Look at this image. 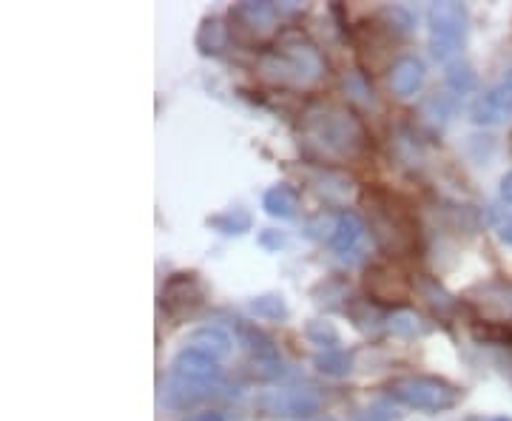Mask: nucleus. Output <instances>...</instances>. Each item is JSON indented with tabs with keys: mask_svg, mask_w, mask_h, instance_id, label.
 I'll list each match as a JSON object with an SVG mask.
<instances>
[{
	"mask_svg": "<svg viewBox=\"0 0 512 421\" xmlns=\"http://www.w3.org/2000/svg\"><path fill=\"white\" fill-rule=\"evenodd\" d=\"M259 72L265 80L285 89H311L325 77L328 63L319 52V46L305 32L285 29L259 55Z\"/></svg>",
	"mask_w": 512,
	"mask_h": 421,
	"instance_id": "obj_1",
	"label": "nucleus"
},
{
	"mask_svg": "<svg viewBox=\"0 0 512 421\" xmlns=\"http://www.w3.org/2000/svg\"><path fill=\"white\" fill-rule=\"evenodd\" d=\"M302 134L319 154L333 160H353L367 146L365 123L339 103H311L302 114Z\"/></svg>",
	"mask_w": 512,
	"mask_h": 421,
	"instance_id": "obj_2",
	"label": "nucleus"
},
{
	"mask_svg": "<svg viewBox=\"0 0 512 421\" xmlns=\"http://www.w3.org/2000/svg\"><path fill=\"white\" fill-rule=\"evenodd\" d=\"M367 220L370 231L387 254H413L419 245V222L410 214V208L399 197H393L384 188H370L365 194Z\"/></svg>",
	"mask_w": 512,
	"mask_h": 421,
	"instance_id": "obj_3",
	"label": "nucleus"
},
{
	"mask_svg": "<svg viewBox=\"0 0 512 421\" xmlns=\"http://www.w3.org/2000/svg\"><path fill=\"white\" fill-rule=\"evenodd\" d=\"M387 393L396 402L424 413H447L461 402V390L436 376H399L387 382Z\"/></svg>",
	"mask_w": 512,
	"mask_h": 421,
	"instance_id": "obj_4",
	"label": "nucleus"
},
{
	"mask_svg": "<svg viewBox=\"0 0 512 421\" xmlns=\"http://www.w3.org/2000/svg\"><path fill=\"white\" fill-rule=\"evenodd\" d=\"M427 23H430V55L439 63L453 60L467 40V9L453 0H441L427 9Z\"/></svg>",
	"mask_w": 512,
	"mask_h": 421,
	"instance_id": "obj_5",
	"label": "nucleus"
},
{
	"mask_svg": "<svg viewBox=\"0 0 512 421\" xmlns=\"http://www.w3.org/2000/svg\"><path fill=\"white\" fill-rule=\"evenodd\" d=\"M322 396L313 387H282L256 396V410L268 419H316Z\"/></svg>",
	"mask_w": 512,
	"mask_h": 421,
	"instance_id": "obj_6",
	"label": "nucleus"
},
{
	"mask_svg": "<svg viewBox=\"0 0 512 421\" xmlns=\"http://www.w3.org/2000/svg\"><path fill=\"white\" fill-rule=\"evenodd\" d=\"M234 330H237V342L248 353V365L254 370V376L274 379L282 373V356H279V348L268 333H262L256 325L242 322V319L234 322Z\"/></svg>",
	"mask_w": 512,
	"mask_h": 421,
	"instance_id": "obj_7",
	"label": "nucleus"
},
{
	"mask_svg": "<svg viewBox=\"0 0 512 421\" xmlns=\"http://www.w3.org/2000/svg\"><path fill=\"white\" fill-rule=\"evenodd\" d=\"M202 299H205V291H202L197 274L168 276V282L163 285V293H160V305H163V311L171 319L194 316L202 308Z\"/></svg>",
	"mask_w": 512,
	"mask_h": 421,
	"instance_id": "obj_8",
	"label": "nucleus"
},
{
	"mask_svg": "<svg viewBox=\"0 0 512 421\" xmlns=\"http://www.w3.org/2000/svg\"><path fill=\"white\" fill-rule=\"evenodd\" d=\"M171 376L174 379H183V382H191V385L217 390L222 382V367L217 359L205 356L200 350L183 348L174 356V362H171Z\"/></svg>",
	"mask_w": 512,
	"mask_h": 421,
	"instance_id": "obj_9",
	"label": "nucleus"
},
{
	"mask_svg": "<svg viewBox=\"0 0 512 421\" xmlns=\"http://www.w3.org/2000/svg\"><path fill=\"white\" fill-rule=\"evenodd\" d=\"M470 117L476 126H498L512 117V77L498 80L484 94H478L470 106Z\"/></svg>",
	"mask_w": 512,
	"mask_h": 421,
	"instance_id": "obj_10",
	"label": "nucleus"
},
{
	"mask_svg": "<svg viewBox=\"0 0 512 421\" xmlns=\"http://www.w3.org/2000/svg\"><path fill=\"white\" fill-rule=\"evenodd\" d=\"M365 288L373 302H399L402 305L407 302L413 285L393 265H370L365 274Z\"/></svg>",
	"mask_w": 512,
	"mask_h": 421,
	"instance_id": "obj_11",
	"label": "nucleus"
},
{
	"mask_svg": "<svg viewBox=\"0 0 512 421\" xmlns=\"http://www.w3.org/2000/svg\"><path fill=\"white\" fill-rule=\"evenodd\" d=\"M365 234L367 228L359 214H353V211H339V225H336V234L330 239L336 257L345 259V262H353V259L359 257V251H362Z\"/></svg>",
	"mask_w": 512,
	"mask_h": 421,
	"instance_id": "obj_12",
	"label": "nucleus"
},
{
	"mask_svg": "<svg viewBox=\"0 0 512 421\" xmlns=\"http://www.w3.org/2000/svg\"><path fill=\"white\" fill-rule=\"evenodd\" d=\"M387 83H390V92L396 97H416L424 86V63L416 55H402L387 74Z\"/></svg>",
	"mask_w": 512,
	"mask_h": 421,
	"instance_id": "obj_13",
	"label": "nucleus"
},
{
	"mask_svg": "<svg viewBox=\"0 0 512 421\" xmlns=\"http://www.w3.org/2000/svg\"><path fill=\"white\" fill-rule=\"evenodd\" d=\"M231 18L237 20L239 29L262 37L268 35V32H274L279 9H276L274 3H268V0H256V3L254 0H248V3H239L237 9L231 12Z\"/></svg>",
	"mask_w": 512,
	"mask_h": 421,
	"instance_id": "obj_14",
	"label": "nucleus"
},
{
	"mask_svg": "<svg viewBox=\"0 0 512 421\" xmlns=\"http://www.w3.org/2000/svg\"><path fill=\"white\" fill-rule=\"evenodd\" d=\"M185 348L191 350H200L205 356H211V359H225V356H231V350H234V336L228 333L220 325H208V328H197L191 336H188V342H185Z\"/></svg>",
	"mask_w": 512,
	"mask_h": 421,
	"instance_id": "obj_15",
	"label": "nucleus"
},
{
	"mask_svg": "<svg viewBox=\"0 0 512 421\" xmlns=\"http://www.w3.org/2000/svg\"><path fill=\"white\" fill-rule=\"evenodd\" d=\"M262 208H265L271 217H276V220H291V217L299 214V191L288 183L274 185V188L265 191Z\"/></svg>",
	"mask_w": 512,
	"mask_h": 421,
	"instance_id": "obj_16",
	"label": "nucleus"
},
{
	"mask_svg": "<svg viewBox=\"0 0 512 421\" xmlns=\"http://www.w3.org/2000/svg\"><path fill=\"white\" fill-rule=\"evenodd\" d=\"M228 46V26L220 18L202 20L200 32H197V49L202 55H222Z\"/></svg>",
	"mask_w": 512,
	"mask_h": 421,
	"instance_id": "obj_17",
	"label": "nucleus"
},
{
	"mask_svg": "<svg viewBox=\"0 0 512 421\" xmlns=\"http://www.w3.org/2000/svg\"><path fill=\"white\" fill-rule=\"evenodd\" d=\"M205 222H208V228L220 231V234H225V237H239V234L251 231L254 217H251L245 208H228V211H220V214L208 217Z\"/></svg>",
	"mask_w": 512,
	"mask_h": 421,
	"instance_id": "obj_18",
	"label": "nucleus"
},
{
	"mask_svg": "<svg viewBox=\"0 0 512 421\" xmlns=\"http://www.w3.org/2000/svg\"><path fill=\"white\" fill-rule=\"evenodd\" d=\"M421 117H424V123H427L430 129L441 131L450 123V117H453V100H450L447 94H430V97L421 103Z\"/></svg>",
	"mask_w": 512,
	"mask_h": 421,
	"instance_id": "obj_19",
	"label": "nucleus"
},
{
	"mask_svg": "<svg viewBox=\"0 0 512 421\" xmlns=\"http://www.w3.org/2000/svg\"><path fill=\"white\" fill-rule=\"evenodd\" d=\"M413 288L421 293V299H427V302H430V305H433L439 313H447L453 305H456V302H453V296L444 291L436 279H430V276H424V274L416 276V279H413Z\"/></svg>",
	"mask_w": 512,
	"mask_h": 421,
	"instance_id": "obj_20",
	"label": "nucleus"
},
{
	"mask_svg": "<svg viewBox=\"0 0 512 421\" xmlns=\"http://www.w3.org/2000/svg\"><path fill=\"white\" fill-rule=\"evenodd\" d=\"M379 26L387 35L404 37L413 32V15L404 6H384L382 12H379Z\"/></svg>",
	"mask_w": 512,
	"mask_h": 421,
	"instance_id": "obj_21",
	"label": "nucleus"
},
{
	"mask_svg": "<svg viewBox=\"0 0 512 421\" xmlns=\"http://www.w3.org/2000/svg\"><path fill=\"white\" fill-rule=\"evenodd\" d=\"M313 365H316L319 373L339 379V376H348L350 373V367H353V356H350L348 350H342V348L328 350V353H319Z\"/></svg>",
	"mask_w": 512,
	"mask_h": 421,
	"instance_id": "obj_22",
	"label": "nucleus"
},
{
	"mask_svg": "<svg viewBox=\"0 0 512 421\" xmlns=\"http://www.w3.org/2000/svg\"><path fill=\"white\" fill-rule=\"evenodd\" d=\"M305 336H308V342L316 345L319 350H339V330L333 328L330 322L325 319H313L305 325Z\"/></svg>",
	"mask_w": 512,
	"mask_h": 421,
	"instance_id": "obj_23",
	"label": "nucleus"
},
{
	"mask_svg": "<svg viewBox=\"0 0 512 421\" xmlns=\"http://www.w3.org/2000/svg\"><path fill=\"white\" fill-rule=\"evenodd\" d=\"M251 311L256 313V319H265V322H279L288 316V305L279 293H268V296H256L251 302Z\"/></svg>",
	"mask_w": 512,
	"mask_h": 421,
	"instance_id": "obj_24",
	"label": "nucleus"
},
{
	"mask_svg": "<svg viewBox=\"0 0 512 421\" xmlns=\"http://www.w3.org/2000/svg\"><path fill=\"white\" fill-rule=\"evenodd\" d=\"M444 80L456 94H470L476 89V72H473L470 63H453L444 74Z\"/></svg>",
	"mask_w": 512,
	"mask_h": 421,
	"instance_id": "obj_25",
	"label": "nucleus"
},
{
	"mask_svg": "<svg viewBox=\"0 0 512 421\" xmlns=\"http://www.w3.org/2000/svg\"><path fill=\"white\" fill-rule=\"evenodd\" d=\"M350 319L356 322V328L370 333V330L379 328V322H382V313H379V308H376L370 299H362V302L350 305Z\"/></svg>",
	"mask_w": 512,
	"mask_h": 421,
	"instance_id": "obj_26",
	"label": "nucleus"
},
{
	"mask_svg": "<svg viewBox=\"0 0 512 421\" xmlns=\"http://www.w3.org/2000/svg\"><path fill=\"white\" fill-rule=\"evenodd\" d=\"M336 225H339V211L333 214V211H322V214H316L308 225H305V234L311 239H333V234H336Z\"/></svg>",
	"mask_w": 512,
	"mask_h": 421,
	"instance_id": "obj_27",
	"label": "nucleus"
},
{
	"mask_svg": "<svg viewBox=\"0 0 512 421\" xmlns=\"http://www.w3.org/2000/svg\"><path fill=\"white\" fill-rule=\"evenodd\" d=\"M390 330L396 336H416V333H424V325L413 311H396L390 316Z\"/></svg>",
	"mask_w": 512,
	"mask_h": 421,
	"instance_id": "obj_28",
	"label": "nucleus"
},
{
	"mask_svg": "<svg viewBox=\"0 0 512 421\" xmlns=\"http://www.w3.org/2000/svg\"><path fill=\"white\" fill-rule=\"evenodd\" d=\"M345 92L353 94V97H359V100H365V103H373V92L365 86V80L359 77V74H353L350 80H345Z\"/></svg>",
	"mask_w": 512,
	"mask_h": 421,
	"instance_id": "obj_29",
	"label": "nucleus"
},
{
	"mask_svg": "<svg viewBox=\"0 0 512 421\" xmlns=\"http://www.w3.org/2000/svg\"><path fill=\"white\" fill-rule=\"evenodd\" d=\"M259 242H262L265 248H276V251H279V248L285 245V237H282L279 231H265V234L259 237Z\"/></svg>",
	"mask_w": 512,
	"mask_h": 421,
	"instance_id": "obj_30",
	"label": "nucleus"
},
{
	"mask_svg": "<svg viewBox=\"0 0 512 421\" xmlns=\"http://www.w3.org/2000/svg\"><path fill=\"white\" fill-rule=\"evenodd\" d=\"M183 421H225V416L217 413V410H205V413H197V416H191V419H183Z\"/></svg>",
	"mask_w": 512,
	"mask_h": 421,
	"instance_id": "obj_31",
	"label": "nucleus"
},
{
	"mask_svg": "<svg viewBox=\"0 0 512 421\" xmlns=\"http://www.w3.org/2000/svg\"><path fill=\"white\" fill-rule=\"evenodd\" d=\"M501 197H504V202H510L512 205V171L510 174H504V180H501Z\"/></svg>",
	"mask_w": 512,
	"mask_h": 421,
	"instance_id": "obj_32",
	"label": "nucleus"
},
{
	"mask_svg": "<svg viewBox=\"0 0 512 421\" xmlns=\"http://www.w3.org/2000/svg\"><path fill=\"white\" fill-rule=\"evenodd\" d=\"M359 421H390L387 416H382V413H367V416H362Z\"/></svg>",
	"mask_w": 512,
	"mask_h": 421,
	"instance_id": "obj_33",
	"label": "nucleus"
},
{
	"mask_svg": "<svg viewBox=\"0 0 512 421\" xmlns=\"http://www.w3.org/2000/svg\"><path fill=\"white\" fill-rule=\"evenodd\" d=\"M487 421H512V416H493V419Z\"/></svg>",
	"mask_w": 512,
	"mask_h": 421,
	"instance_id": "obj_34",
	"label": "nucleus"
},
{
	"mask_svg": "<svg viewBox=\"0 0 512 421\" xmlns=\"http://www.w3.org/2000/svg\"><path fill=\"white\" fill-rule=\"evenodd\" d=\"M308 421H336V419H330V416H316V419H308Z\"/></svg>",
	"mask_w": 512,
	"mask_h": 421,
	"instance_id": "obj_35",
	"label": "nucleus"
}]
</instances>
